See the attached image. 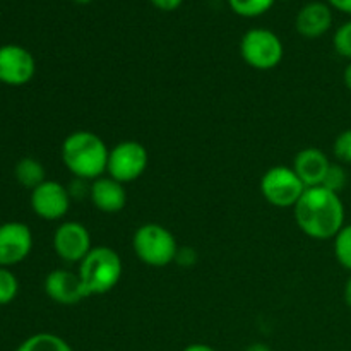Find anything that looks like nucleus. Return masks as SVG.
I'll return each mask as SVG.
<instances>
[{
    "mask_svg": "<svg viewBox=\"0 0 351 351\" xmlns=\"http://www.w3.org/2000/svg\"><path fill=\"white\" fill-rule=\"evenodd\" d=\"M14 177L19 182L23 187L26 189H36L38 185L43 184L47 180V171H45V167L41 165V161H38L36 158H21L19 161L14 167Z\"/></svg>",
    "mask_w": 351,
    "mask_h": 351,
    "instance_id": "obj_16",
    "label": "nucleus"
},
{
    "mask_svg": "<svg viewBox=\"0 0 351 351\" xmlns=\"http://www.w3.org/2000/svg\"><path fill=\"white\" fill-rule=\"evenodd\" d=\"M335 257L345 269L351 271V225H345L335 237Z\"/></svg>",
    "mask_w": 351,
    "mask_h": 351,
    "instance_id": "obj_19",
    "label": "nucleus"
},
{
    "mask_svg": "<svg viewBox=\"0 0 351 351\" xmlns=\"http://www.w3.org/2000/svg\"><path fill=\"white\" fill-rule=\"evenodd\" d=\"M55 254L67 264H79L93 249L89 230L79 221H64L51 239Z\"/></svg>",
    "mask_w": 351,
    "mask_h": 351,
    "instance_id": "obj_9",
    "label": "nucleus"
},
{
    "mask_svg": "<svg viewBox=\"0 0 351 351\" xmlns=\"http://www.w3.org/2000/svg\"><path fill=\"white\" fill-rule=\"evenodd\" d=\"M245 351H273L269 348V346L266 345V343H252V345H249L245 348Z\"/></svg>",
    "mask_w": 351,
    "mask_h": 351,
    "instance_id": "obj_28",
    "label": "nucleus"
},
{
    "mask_svg": "<svg viewBox=\"0 0 351 351\" xmlns=\"http://www.w3.org/2000/svg\"><path fill=\"white\" fill-rule=\"evenodd\" d=\"M274 3H276V0H228L230 9L237 16L247 17V19L263 16L267 10L273 9Z\"/></svg>",
    "mask_w": 351,
    "mask_h": 351,
    "instance_id": "obj_18",
    "label": "nucleus"
},
{
    "mask_svg": "<svg viewBox=\"0 0 351 351\" xmlns=\"http://www.w3.org/2000/svg\"><path fill=\"white\" fill-rule=\"evenodd\" d=\"M331 9L339 10L343 14H348L351 16V0H324Z\"/></svg>",
    "mask_w": 351,
    "mask_h": 351,
    "instance_id": "obj_26",
    "label": "nucleus"
},
{
    "mask_svg": "<svg viewBox=\"0 0 351 351\" xmlns=\"http://www.w3.org/2000/svg\"><path fill=\"white\" fill-rule=\"evenodd\" d=\"M110 149L105 141L91 130L69 134L60 147L62 163L79 180H91L106 175Z\"/></svg>",
    "mask_w": 351,
    "mask_h": 351,
    "instance_id": "obj_2",
    "label": "nucleus"
},
{
    "mask_svg": "<svg viewBox=\"0 0 351 351\" xmlns=\"http://www.w3.org/2000/svg\"><path fill=\"white\" fill-rule=\"evenodd\" d=\"M343 295H345V302L346 305L351 308V276L348 278V281H346L345 285V291H343Z\"/></svg>",
    "mask_w": 351,
    "mask_h": 351,
    "instance_id": "obj_30",
    "label": "nucleus"
},
{
    "mask_svg": "<svg viewBox=\"0 0 351 351\" xmlns=\"http://www.w3.org/2000/svg\"><path fill=\"white\" fill-rule=\"evenodd\" d=\"M343 81H345V86L351 91V62L345 67V72H343Z\"/></svg>",
    "mask_w": 351,
    "mask_h": 351,
    "instance_id": "obj_29",
    "label": "nucleus"
},
{
    "mask_svg": "<svg viewBox=\"0 0 351 351\" xmlns=\"http://www.w3.org/2000/svg\"><path fill=\"white\" fill-rule=\"evenodd\" d=\"M346 184H348V173H346L345 167L341 163H331L328 173H326L324 182H322V187L329 189V191L336 192V194H341Z\"/></svg>",
    "mask_w": 351,
    "mask_h": 351,
    "instance_id": "obj_21",
    "label": "nucleus"
},
{
    "mask_svg": "<svg viewBox=\"0 0 351 351\" xmlns=\"http://www.w3.org/2000/svg\"><path fill=\"white\" fill-rule=\"evenodd\" d=\"M75 3H79V5H86V3H89V2H93V0H74Z\"/></svg>",
    "mask_w": 351,
    "mask_h": 351,
    "instance_id": "obj_31",
    "label": "nucleus"
},
{
    "mask_svg": "<svg viewBox=\"0 0 351 351\" xmlns=\"http://www.w3.org/2000/svg\"><path fill=\"white\" fill-rule=\"evenodd\" d=\"M298 228L314 240H331L345 226L341 195L329 189L308 187L293 208Z\"/></svg>",
    "mask_w": 351,
    "mask_h": 351,
    "instance_id": "obj_1",
    "label": "nucleus"
},
{
    "mask_svg": "<svg viewBox=\"0 0 351 351\" xmlns=\"http://www.w3.org/2000/svg\"><path fill=\"white\" fill-rule=\"evenodd\" d=\"M195 259H197V256H195L194 250L180 249V247H178L177 257H175V261H177L178 264H182V266H192V264L195 263Z\"/></svg>",
    "mask_w": 351,
    "mask_h": 351,
    "instance_id": "obj_24",
    "label": "nucleus"
},
{
    "mask_svg": "<svg viewBox=\"0 0 351 351\" xmlns=\"http://www.w3.org/2000/svg\"><path fill=\"white\" fill-rule=\"evenodd\" d=\"M43 287L47 297L58 305H77L89 297L79 274L69 269L50 271Z\"/></svg>",
    "mask_w": 351,
    "mask_h": 351,
    "instance_id": "obj_12",
    "label": "nucleus"
},
{
    "mask_svg": "<svg viewBox=\"0 0 351 351\" xmlns=\"http://www.w3.org/2000/svg\"><path fill=\"white\" fill-rule=\"evenodd\" d=\"M31 209L45 221L62 219L71 209V191L55 180H45L31 191Z\"/></svg>",
    "mask_w": 351,
    "mask_h": 351,
    "instance_id": "obj_8",
    "label": "nucleus"
},
{
    "mask_svg": "<svg viewBox=\"0 0 351 351\" xmlns=\"http://www.w3.org/2000/svg\"><path fill=\"white\" fill-rule=\"evenodd\" d=\"M19 293V280L9 267H0V307L16 300Z\"/></svg>",
    "mask_w": 351,
    "mask_h": 351,
    "instance_id": "obj_20",
    "label": "nucleus"
},
{
    "mask_svg": "<svg viewBox=\"0 0 351 351\" xmlns=\"http://www.w3.org/2000/svg\"><path fill=\"white\" fill-rule=\"evenodd\" d=\"M329 167H331V161L324 151L319 147H305V149L298 151L291 168L308 189L322 185Z\"/></svg>",
    "mask_w": 351,
    "mask_h": 351,
    "instance_id": "obj_14",
    "label": "nucleus"
},
{
    "mask_svg": "<svg viewBox=\"0 0 351 351\" xmlns=\"http://www.w3.org/2000/svg\"><path fill=\"white\" fill-rule=\"evenodd\" d=\"M36 74V60L33 53L21 45L0 47V84L24 86Z\"/></svg>",
    "mask_w": 351,
    "mask_h": 351,
    "instance_id": "obj_10",
    "label": "nucleus"
},
{
    "mask_svg": "<svg viewBox=\"0 0 351 351\" xmlns=\"http://www.w3.org/2000/svg\"><path fill=\"white\" fill-rule=\"evenodd\" d=\"M305 191L307 187L293 168L283 165L269 168L261 178V194L274 208H295Z\"/></svg>",
    "mask_w": 351,
    "mask_h": 351,
    "instance_id": "obj_6",
    "label": "nucleus"
},
{
    "mask_svg": "<svg viewBox=\"0 0 351 351\" xmlns=\"http://www.w3.org/2000/svg\"><path fill=\"white\" fill-rule=\"evenodd\" d=\"M149 165L147 149L137 141H122L110 149L106 175L120 184L137 180Z\"/></svg>",
    "mask_w": 351,
    "mask_h": 351,
    "instance_id": "obj_7",
    "label": "nucleus"
},
{
    "mask_svg": "<svg viewBox=\"0 0 351 351\" xmlns=\"http://www.w3.org/2000/svg\"><path fill=\"white\" fill-rule=\"evenodd\" d=\"M33 250V233L26 223L7 221L0 225V267H12L27 259Z\"/></svg>",
    "mask_w": 351,
    "mask_h": 351,
    "instance_id": "obj_11",
    "label": "nucleus"
},
{
    "mask_svg": "<svg viewBox=\"0 0 351 351\" xmlns=\"http://www.w3.org/2000/svg\"><path fill=\"white\" fill-rule=\"evenodd\" d=\"M332 153L336 160L343 165H351V129L343 130L338 134L332 144Z\"/></svg>",
    "mask_w": 351,
    "mask_h": 351,
    "instance_id": "obj_23",
    "label": "nucleus"
},
{
    "mask_svg": "<svg viewBox=\"0 0 351 351\" xmlns=\"http://www.w3.org/2000/svg\"><path fill=\"white\" fill-rule=\"evenodd\" d=\"M16 351H74L64 338L51 332H36L24 339Z\"/></svg>",
    "mask_w": 351,
    "mask_h": 351,
    "instance_id": "obj_17",
    "label": "nucleus"
},
{
    "mask_svg": "<svg viewBox=\"0 0 351 351\" xmlns=\"http://www.w3.org/2000/svg\"><path fill=\"white\" fill-rule=\"evenodd\" d=\"M158 10H163V12H171V10H177L178 7L184 3V0H149Z\"/></svg>",
    "mask_w": 351,
    "mask_h": 351,
    "instance_id": "obj_25",
    "label": "nucleus"
},
{
    "mask_svg": "<svg viewBox=\"0 0 351 351\" xmlns=\"http://www.w3.org/2000/svg\"><path fill=\"white\" fill-rule=\"evenodd\" d=\"M240 55L256 71H271L283 60L281 38L267 27H252L240 40Z\"/></svg>",
    "mask_w": 351,
    "mask_h": 351,
    "instance_id": "obj_5",
    "label": "nucleus"
},
{
    "mask_svg": "<svg viewBox=\"0 0 351 351\" xmlns=\"http://www.w3.org/2000/svg\"><path fill=\"white\" fill-rule=\"evenodd\" d=\"M281 2H290V0H281Z\"/></svg>",
    "mask_w": 351,
    "mask_h": 351,
    "instance_id": "obj_32",
    "label": "nucleus"
},
{
    "mask_svg": "<svg viewBox=\"0 0 351 351\" xmlns=\"http://www.w3.org/2000/svg\"><path fill=\"white\" fill-rule=\"evenodd\" d=\"M331 26L332 9L321 0L305 3L295 17V29L298 31L300 36L308 38V40L324 36L331 29Z\"/></svg>",
    "mask_w": 351,
    "mask_h": 351,
    "instance_id": "obj_13",
    "label": "nucleus"
},
{
    "mask_svg": "<svg viewBox=\"0 0 351 351\" xmlns=\"http://www.w3.org/2000/svg\"><path fill=\"white\" fill-rule=\"evenodd\" d=\"M132 249L137 259L151 267H165L177 257L178 243L173 233L158 223L139 226L132 237Z\"/></svg>",
    "mask_w": 351,
    "mask_h": 351,
    "instance_id": "obj_4",
    "label": "nucleus"
},
{
    "mask_svg": "<svg viewBox=\"0 0 351 351\" xmlns=\"http://www.w3.org/2000/svg\"><path fill=\"white\" fill-rule=\"evenodd\" d=\"M123 264L119 254L106 245H95L79 263V278L89 297L112 291L122 280Z\"/></svg>",
    "mask_w": 351,
    "mask_h": 351,
    "instance_id": "obj_3",
    "label": "nucleus"
},
{
    "mask_svg": "<svg viewBox=\"0 0 351 351\" xmlns=\"http://www.w3.org/2000/svg\"><path fill=\"white\" fill-rule=\"evenodd\" d=\"M184 351H216L213 346L204 345V343H192V345L185 346Z\"/></svg>",
    "mask_w": 351,
    "mask_h": 351,
    "instance_id": "obj_27",
    "label": "nucleus"
},
{
    "mask_svg": "<svg viewBox=\"0 0 351 351\" xmlns=\"http://www.w3.org/2000/svg\"><path fill=\"white\" fill-rule=\"evenodd\" d=\"M332 47L336 53L343 58H348L351 62V19L343 23L332 36Z\"/></svg>",
    "mask_w": 351,
    "mask_h": 351,
    "instance_id": "obj_22",
    "label": "nucleus"
},
{
    "mask_svg": "<svg viewBox=\"0 0 351 351\" xmlns=\"http://www.w3.org/2000/svg\"><path fill=\"white\" fill-rule=\"evenodd\" d=\"M89 197H91L93 206L106 215L122 211L127 204V192L123 184L108 175H103L93 182L89 187Z\"/></svg>",
    "mask_w": 351,
    "mask_h": 351,
    "instance_id": "obj_15",
    "label": "nucleus"
}]
</instances>
